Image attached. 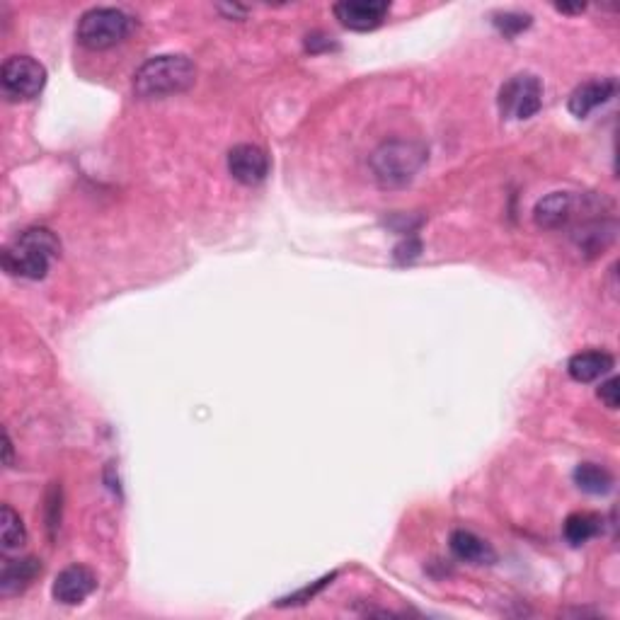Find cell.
<instances>
[{
  "mask_svg": "<svg viewBox=\"0 0 620 620\" xmlns=\"http://www.w3.org/2000/svg\"><path fill=\"white\" fill-rule=\"evenodd\" d=\"M618 393H620V388H618V378L616 376H611L606 383H601L599 398L604 400L608 410H616V407H618Z\"/></svg>",
  "mask_w": 620,
  "mask_h": 620,
  "instance_id": "20",
  "label": "cell"
},
{
  "mask_svg": "<svg viewBox=\"0 0 620 620\" xmlns=\"http://www.w3.org/2000/svg\"><path fill=\"white\" fill-rule=\"evenodd\" d=\"M495 27L499 32L504 34V37H516L519 32H524L531 27V15H524V13H499L495 15Z\"/></svg>",
  "mask_w": 620,
  "mask_h": 620,
  "instance_id": "18",
  "label": "cell"
},
{
  "mask_svg": "<svg viewBox=\"0 0 620 620\" xmlns=\"http://www.w3.org/2000/svg\"><path fill=\"white\" fill-rule=\"evenodd\" d=\"M61 243L49 228H30L20 233V238L13 245H8L3 252L5 272L13 277L39 281L47 277L54 257H59Z\"/></svg>",
  "mask_w": 620,
  "mask_h": 620,
  "instance_id": "2",
  "label": "cell"
},
{
  "mask_svg": "<svg viewBox=\"0 0 620 620\" xmlns=\"http://www.w3.org/2000/svg\"><path fill=\"white\" fill-rule=\"evenodd\" d=\"M616 90H618L616 78L589 80V83L579 85V88L574 90V93L570 95V102H567V107H570V112L574 114V117L584 119V117H589L596 107L611 102L613 97H616Z\"/></svg>",
  "mask_w": 620,
  "mask_h": 620,
  "instance_id": "10",
  "label": "cell"
},
{
  "mask_svg": "<svg viewBox=\"0 0 620 620\" xmlns=\"http://www.w3.org/2000/svg\"><path fill=\"white\" fill-rule=\"evenodd\" d=\"M451 553L470 565H490L497 558L490 543L482 541L473 531H463V528L451 533Z\"/></svg>",
  "mask_w": 620,
  "mask_h": 620,
  "instance_id": "14",
  "label": "cell"
},
{
  "mask_svg": "<svg viewBox=\"0 0 620 620\" xmlns=\"http://www.w3.org/2000/svg\"><path fill=\"white\" fill-rule=\"evenodd\" d=\"M574 485L587 495H608L613 490V475L604 465L596 463H579L572 473Z\"/></svg>",
  "mask_w": 620,
  "mask_h": 620,
  "instance_id": "15",
  "label": "cell"
},
{
  "mask_svg": "<svg viewBox=\"0 0 620 620\" xmlns=\"http://www.w3.org/2000/svg\"><path fill=\"white\" fill-rule=\"evenodd\" d=\"M0 541H3V550H20L27 543L25 524L10 504L0 507Z\"/></svg>",
  "mask_w": 620,
  "mask_h": 620,
  "instance_id": "17",
  "label": "cell"
},
{
  "mask_svg": "<svg viewBox=\"0 0 620 620\" xmlns=\"http://www.w3.org/2000/svg\"><path fill=\"white\" fill-rule=\"evenodd\" d=\"M424 160H427V151L422 143L395 139L386 141L371 155V170L383 189H398L415 180Z\"/></svg>",
  "mask_w": 620,
  "mask_h": 620,
  "instance_id": "3",
  "label": "cell"
},
{
  "mask_svg": "<svg viewBox=\"0 0 620 620\" xmlns=\"http://www.w3.org/2000/svg\"><path fill=\"white\" fill-rule=\"evenodd\" d=\"M555 8H558L560 13H582L584 5H555Z\"/></svg>",
  "mask_w": 620,
  "mask_h": 620,
  "instance_id": "21",
  "label": "cell"
},
{
  "mask_svg": "<svg viewBox=\"0 0 620 620\" xmlns=\"http://www.w3.org/2000/svg\"><path fill=\"white\" fill-rule=\"evenodd\" d=\"M39 574H42V562L37 558L5 560L3 570H0V591L5 596L17 594V591L30 587Z\"/></svg>",
  "mask_w": 620,
  "mask_h": 620,
  "instance_id": "13",
  "label": "cell"
},
{
  "mask_svg": "<svg viewBox=\"0 0 620 620\" xmlns=\"http://www.w3.org/2000/svg\"><path fill=\"white\" fill-rule=\"evenodd\" d=\"M613 357L608 352H601V349H589V352H579L574 354L567 364V373L574 378L577 383H591L599 381L611 373L613 369Z\"/></svg>",
  "mask_w": 620,
  "mask_h": 620,
  "instance_id": "12",
  "label": "cell"
},
{
  "mask_svg": "<svg viewBox=\"0 0 620 620\" xmlns=\"http://www.w3.org/2000/svg\"><path fill=\"white\" fill-rule=\"evenodd\" d=\"M388 10L386 0H342L335 5V17L347 30L371 32L386 20Z\"/></svg>",
  "mask_w": 620,
  "mask_h": 620,
  "instance_id": "7",
  "label": "cell"
},
{
  "mask_svg": "<svg viewBox=\"0 0 620 620\" xmlns=\"http://www.w3.org/2000/svg\"><path fill=\"white\" fill-rule=\"evenodd\" d=\"M332 577H335V574H330V577H325V579H320L318 584H313V587H306V589H301L298 591V594H294V596H289V599H281V604L279 606H286V604H306V601H310L313 599L315 594H318L320 589L325 587L327 582H332Z\"/></svg>",
  "mask_w": 620,
  "mask_h": 620,
  "instance_id": "19",
  "label": "cell"
},
{
  "mask_svg": "<svg viewBox=\"0 0 620 620\" xmlns=\"http://www.w3.org/2000/svg\"><path fill=\"white\" fill-rule=\"evenodd\" d=\"M228 172L240 185H260L269 172L267 153L262 148L252 146V143H240V146L231 148V153H228Z\"/></svg>",
  "mask_w": 620,
  "mask_h": 620,
  "instance_id": "9",
  "label": "cell"
},
{
  "mask_svg": "<svg viewBox=\"0 0 620 620\" xmlns=\"http://www.w3.org/2000/svg\"><path fill=\"white\" fill-rule=\"evenodd\" d=\"M134 30V20L117 8H93L78 20L76 37L85 49L102 51L122 44Z\"/></svg>",
  "mask_w": 620,
  "mask_h": 620,
  "instance_id": "4",
  "label": "cell"
},
{
  "mask_svg": "<svg viewBox=\"0 0 620 620\" xmlns=\"http://www.w3.org/2000/svg\"><path fill=\"white\" fill-rule=\"evenodd\" d=\"M95 589H97L95 572L85 565H71L66 567V570H61L59 577L54 579L51 594H54V599L63 606H78L83 604Z\"/></svg>",
  "mask_w": 620,
  "mask_h": 620,
  "instance_id": "8",
  "label": "cell"
},
{
  "mask_svg": "<svg viewBox=\"0 0 620 620\" xmlns=\"http://www.w3.org/2000/svg\"><path fill=\"white\" fill-rule=\"evenodd\" d=\"M497 105L504 119H531L543 107V83L531 73H519L499 88Z\"/></svg>",
  "mask_w": 620,
  "mask_h": 620,
  "instance_id": "5",
  "label": "cell"
},
{
  "mask_svg": "<svg viewBox=\"0 0 620 620\" xmlns=\"http://www.w3.org/2000/svg\"><path fill=\"white\" fill-rule=\"evenodd\" d=\"M0 83L10 100H34L47 85V68L32 56H10L0 71Z\"/></svg>",
  "mask_w": 620,
  "mask_h": 620,
  "instance_id": "6",
  "label": "cell"
},
{
  "mask_svg": "<svg viewBox=\"0 0 620 620\" xmlns=\"http://www.w3.org/2000/svg\"><path fill=\"white\" fill-rule=\"evenodd\" d=\"M574 216V199L567 192H553L543 197L533 209V221L545 231H558L565 228Z\"/></svg>",
  "mask_w": 620,
  "mask_h": 620,
  "instance_id": "11",
  "label": "cell"
},
{
  "mask_svg": "<svg viewBox=\"0 0 620 620\" xmlns=\"http://www.w3.org/2000/svg\"><path fill=\"white\" fill-rule=\"evenodd\" d=\"M197 80V68L187 56L165 54L146 61L134 76V93L141 100H158L185 93Z\"/></svg>",
  "mask_w": 620,
  "mask_h": 620,
  "instance_id": "1",
  "label": "cell"
},
{
  "mask_svg": "<svg viewBox=\"0 0 620 620\" xmlns=\"http://www.w3.org/2000/svg\"><path fill=\"white\" fill-rule=\"evenodd\" d=\"M601 528H604L601 516L589 514V512H577V514L567 516L562 533H565L567 543L574 545V548H579V545H584L587 541H591V538L599 536Z\"/></svg>",
  "mask_w": 620,
  "mask_h": 620,
  "instance_id": "16",
  "label": "cell"
}]
</instances>
